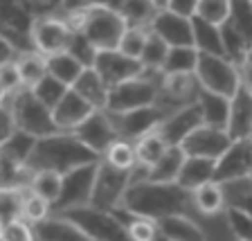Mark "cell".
Listing matches in <instances>:
<instances>
[{
    "label": "cell",
    "mask_w": 252,
    "mask_h": 241,
    "mask_svg": "<svg viewBox=\"0 0 252 241\" xmlns=\"http://www.w3.org/2000/svg\"><path fill=\"white\" fill-rule=\"evenodd\" d=\"M250 147H252V138H250Z\"/></svg>",
    "instance_id": "57"
},
{
    "label": "cell",
    "mask_w": 252,
    "mask_h": 241,
    "mask_svg": "<svg viewBox=\"0 0 252 241\" xmlns=\"http://www.w3.org/2000/svg\"><path fill=\"white\" fill-rule=\"evenodd\" d=\"M232 140L227 131L220 129H212V126H198L196 131H191L183 140L180 149L187 158H210V160H219L223 153L230 149Z\"/></svg>",
    "instance_id": "17"
},
{
    "label": "cell",
    "mask_w": 252,
    "mask_h": 241,
    "mask_svg": "<svg viewBox=\"0 0 252 241\" xmlns=\"http://www.w3.org/2000/svg\"><path fill=\"white\" fill-rule=\"evenodd\" d=\"M0 25L9 32H21L30 36V30L34 25V14L23 2H2L0 5Z\"/></svg>",
    "instance_id": "33"
},
{
    "label": "cell",
    "mask_w": 252,
    "mask_h": 241,
    "mask_svg": "<svg viewBox=\"0 0 252 241\" xmlns=\"http://www.w3.org/2000/svg\"><path fill=\"white\" fill-rule=\"evenodd\" d=\"M248 180H250V185H252V169H250V176H248Z\"/></svg>",
    "instance_id": "56"
},
{
    "label": "cell",
    "mask_w": 252,
    "mask_h": 241,
    "mask_svg": "<svg viewBox=\"0 0 252 241\" xmlns=\"http://www.w3.org/2000/svg\"><path fill=\"white\" fill-rule=\"evenodd\" d=\"M52 214V207L45 199L36 196L30 187H23V221L30 226H38Z\"/></svg>",
    "instance_id": "39"
},
{
    "label": "cell",
    "mask_w": 252,
    "mask_h": 241,
    "mask_svg": "<svg viewBox=\"0 0 252 241\" xmlns=\"http://www.w3.org/2000/svg\"><path fill=\"white\" fill-rule=\"evenodd\" d=\"M101 158L94 156L81 140L72 133H57V136L36 140L32 156L27 160V169L36 172V169H52L57 173H65L70 169L84 167V165L99 163Z\"/></svg>",
    "instance_id": "2"
},
{
    "label": "cell",
    "mask_w": 252,
    "mask_h": 241,
    "mask_svg": "<svg viewBox=\"0 0 252 241\" xmlns=\"http://www.w3.org/2000/svg\"><path fill=\"white\" fill-rule=\"evenodd\" d=\"M65 90H68V88H65V86H63V84H59L57 79H52V77H50V74H47V77L43 79L41 84H38L36 88L32 90V93L36 95L38 100H41L43 104L47 106V108L52 110L54 106L59 104V100H61L63 95H65Z\"/></svg>",
    "instance_id": "44"
},
{
    "label": "cell",
    "mask_w": 252,
    "mask_h": 241,
    "mask_svg": "<svg viewBox=\"0 0 252 241\" xmlns=\"http://www.w3.org/2000/svg\"><path fill=\"white\" fill-rule=\"evenodd\" d=\"M101 160H106L108 165H113V167H117V169L131 172V169L137 165V160H135V149H133V142H126V140H117V142H113V144L108 147V151L104 153V158H101Z\"/></svg>",
    "instance_id": "40"
},
{
    "label": "cell",
    "mask_w": 252,
    "mask_h": 241,
    "mask_svg": "<svg viewBox=\"0 0 252 241\" xmlns=\"http://www.w3.org/2000/svg\"><path fill=\"white\" fill-rule=\"evenodd\" d=\"M191 205V194L178 187L176 183H133L126 187L115 212L128 216L160 221L171 214H185Z\"/></svg>",
    "instance_id": "1"
},
{
    "label": "cell",
    "mask_w": 252,
    "mask_h": 241,
    "mask_svg": "<svg viewBox=\"0 0 252 241\" xmlns=\"http://www.w3.org/2000/svg\"><path fill=\"white\" fill-rule=\"evenodd\" d=\"M250 169H252L250 140H236L216 160V172H214L212 183L225 185V183H234V180H243L250 176Z\"/></svg>",
    "instance_id": "16"
},
{
    "label": "cell",
    "mask_w": 252,
    "mask_h": 241,
    "mask_svg": "<svg viewBox=\"0 0 252 241\" xmlns=\"http://www.w3.org/2000/svg\"><path fill=\"white\" fill-rule=\"evenodd\" d=\"M227 223L239 241H252V216L239 207H227Z\"/></svg>",
    "instance_id": "47"
},
{
    "label": "cell",
    "mask_w": 252,
    "mask_h": 241,
    "mask_svg": "<svg viewBox=\"0 0 252 241\" xmlns=\"http://www.w3.org/2000/svg\"><path fill=\"white\" fill-rule=\"evenodd\" d=\"M160 93L171 100L173 104L183 108V106L196 102V95H198V84H196L194 74H162V81H160Z\"/></svg>",
    "instance_id": "22"
},
{
    "label": "cell",
    "mask_w": 252,
    "mask_h": 241,
    "mask_svg": "<svg viewBox=\"0 0 252 241\" xmlns=\"http://www.w3.org/2000/svg\"><path fill=\"white\" fill-rule=\"evenodd\" d=\"M196 2H198V0H171V2H167V11L191 21L196 16Z\"/></svg>",
    "instance_id": "50"
},
{
    "label": "cell",
    "mask_w": 252,
    "mask_h": 241,
    "mask_svg": "<svg viewBox=\"0 0 252 241\" xmlns=\"http://www.w3.org/2000/svg\"><path fill=\"white\" fill-rule=\"evenodd\" d=\"M191 205L200 214L214 216L219 212L225 210V194H223V187L216 183H205L198 189L191 192Z\"/></svg>",
    "instance_id": "30"
},
{
    "label": "cell",
    "mask_w": 252,
    "mask_h": 241,
    "mask_svg": "<svg viewBox=\"0 0 252 241\" xmlns=\"http://www.w3.org/2000/svg\"><path fill=\"white\" fill-rule=\"evenodd\" d=\"M0 86L9 93H18L23 90V84H21V77H18V70H16V63H5V66H0Z\"/></svg>",
    "instance_id": "49"
},
{
    "label": "cell",
    "mask_w": 252,
    "mask_h": 241,
    "mask_svg": "<svg viewBox=\"0 0 252 241\" xmlns=\"http://www.w3.org/2000/svg\"><path fill=\"white\" fill-rule=\"evenodd\" d=\"M225 187L234 189V199H230V207H239L241 212H246L248 216H252V185L248 178L234 180V183H225Z\"/></svg>",
    "instance_id": "46"
},
{
    "label": "cell",
    "mask_w": 252,
    "mask_h": 241,
    "mask_svg": "<svg viewBox=\"0 0 252 241\" xmlns=\"http://www.w3.org/2000/svg\"><path fill=\"white\" fill-rule=\"evenodd\" d=\"M14 63H16V70H18V77H21V84L25 90H34L47 77L45 57H41L38 52H25Z\"/></svg>",
    "instance_id": "29"
},
{
    "label": "cell",
    "mask_w": 252,
    "mask_h": 241,
    "mask_svg": "<svg viewBox=\"0 0 252 241\" xmlns=\"http://www.w3.org/2000/svg\"><path fill=\"white\" fill-rule=\"evenodd\" d=\"M72 136L84 142L86 147L99 158H104V153L108 151V147L113 142L120 140L115 126H113V120H110V115L104 113V110H94L84 124H79L74 129Z\"/></svg>",
    "instance_id": "15"
},
{
    "label": "cell",
    "mask_w": 252,
    "mask_h": 241,
    "mask_svg": "<svg viewBox=\"0 0 252 241\" xmlns=\"http://www.w3.org/2000/svg\"><path fill=\"white\" fill-rule=\"evenodd\" d=\"M70 38H72L70 25L54 14L45 16V18H36L30 30V41L34 45V52H38L41 57L65 52L70 45Z\"/></svg>",
    "instance_id": "10"
},
{
    "label": "cell",
    "mask_w": 252,
    "mask_h": 241,
    "mask_svg": "<svg viewBox=\"0 0 252 241\" xmlns=\"http://www.w3.org/2000/svg\"><path fill=\"white\" fill-rule=\"evenodd\" d=\"M124 226H126V232H128V239L131 241H158L160 239L156 221H151V219L128 216V223H124Z\"/></svg>",
    "instance_id": "43"
},
{
    "label": "cell",
    "mask_w": 252,
    "mask_h": 241,
    "mask_svg": "<svg viewBox=\"0 0 252 241\" xmlns=\"http://www.w3.org/2000/svg\"><path fill=\"white\" fill-rule=\"evenodd\" d=\"M243 63H250V66H252V45L246 50V57H243Z\"/></svg>",
    "instance_id": "54"
},
{
    "label": "cell",
    "mask_w": 252,
    "mask_h": 241,
    "mask_svg": "<svg viewBox=\"0 0 252 241\" xmlns=\"http://www.w3.org/2000/svg\"><path fill=\"white\" fill-rule=\"evenodd\" d=\"M61 173L52 172V169H36V172L30 173V180H27V187L34 192L36 196L45 199L52 207V203L59 199V192H61Z\"/></svg>",
    "instance_id": "31"
},
{
    "label": "cell",
    "mask_w": 252,
    "mask_h": 241,
    "mask_svg": "<svg viewBox=\"0 0 252 241\" xmlns=\"http://www.w3.org/2000/svg\"><path fill=\"white\" fill-rule=\"evenodd\" d=\"M126 27L128 25L115 7L94 2V5H86L79 32L94 47V52H104V50H117Z\"/></svg>",
    "instance_id": "3"
},
{
    "label": "cell",
    "mask_w": 252,
    "mask_h": 241,
    "mask_svg": "<svg viewBox=\"0 0 252 241\" xmlns=\"http://www.w3.org/2000/svg\"><path fill=\"white\" fill-rule=\"evenodd\" d=\"M16 126H14V117H11V110L0 106V147L14 136Z\"/></svg>",
    "instance_id": "51"
},
{
    "label": "cell",
    "mask_w": 252,
    "mask_h": 241,
    "mask_svg": "<svg viewBox=\"0 0 252 241\" xmlns=\"http://www.w3.org/2000/svg\"><path fill=\"white\" fill-rule=\"evenodd\" d=\"M194 79L200 90L212 95H220L225 100H232L234 93L241 88L239 79V66L232 63L225 57H214V54H200L194 70Z\"/></svg>",
    "instance_id": "6"
},
{
    "label": "cell",
    "mask_w": 252,
    "mask_h": 241,
    "mask_svg": "<svg viewBox=\"0 0 252 241\" xmlns=\"http://www.w3.org/2000/svg\"><path fill=\"white\" fill-rule=\"evenodd\" d=\"M72 90L77 95H81V97H84L93 108L104 110L108 88H106V84L101 81L99 74L94 72V68H84L81 70V74H79L77 81L72 84Z\"/></svg>",
    "instance_id": "24"
},
{
    "label": "cell",
    "mask_w": 252,
    "mask_h": 241,
    "mask_svg": "<svg viewBox=\"0 0 252 241\" xmlns=\"http://www.w3.org/2000/svg\"><path fill=\"white\" fill-rule=\"evenodd\" d=\"M198 126H203V113H200V106L196 104V102H191V104L169 113V115L160 122L156 133L162 138V142L167 147H180L185 138L191 131H196Z\"/></svg>",
    "instance_id": "14"
},
{
    "label": "cell",
    "mask_w": 252,
    "mask_h": 241,
    "mask_svg": "<svg viewBox=\"0 0 252 241\" xmlns=\"http://www.w3.org/2000/svg\"><path fill=\"white\" fill-rule=\"evenodd\" d=\"M232 14V2L227 0H198L196 2V18H200L207 25L214 27H223L230 21Z\"/></svg>",
    "instance_id": "38"
},
{
    "label": "cell",
    "mask_w": 252,
    "mask_h": 241,
    "mask_svg": "<svg viewBox=\"0 0 252 241\" xmlns=\"http://www.w3.org/2000/svg\"><path fill=\"white\" fill-rule=\"evenodd\" d=\"M45 66H47V74L52 79H57L59 84H63L65 88H72V84L77 81L81 70H84V66L68 52L45 57Z\"/></svg>",
    "instance_id": "27"
},
{
    "label": "cell",
    "mask_w": 252,
    "mask_h": 241,
    "mask_svg": "<svg viewBox=\"0 0 252 241\" xmlns=\"http://www.w3.org/2000/svg\"><path fill=\"white\" fill-rule=\"evenodd\" d=\"M0 241H34V230L23 219L0 228Z\"/></svg>",
    "instance_id": "48"
},
{
    "label": "cell",
    "mask_w": 252,
    "mask_h": 241,
    "mask_svg": "<svg viewBox=\"0 0 252 241\" xmlns=\"http://www.w3.org/2000/svg\"><path fill=\"white\" fill-rule=\"evenodd\" d=\"M239 79H241V86L252 93V66L250 63H241L239 66Z\"/></svg>",
    "instance_id": "53"
},
{
    "label": "cell",
    "mask_w": 252,
    "mask_h": 241,
    "mask_svg": "<svg viewBox=\"0 0 252 241\" xmlns=\"http://www.w3.org/2000/svg\"><path fill=\"white\" fill-rule=\"evenodd\" d=\"M158 102H160L158 84H153L151 79L137 77L108 88L104 113H108V115H124V113H131V110H137V108L156 106Z\"/></svg>",
    "instance_id": "7"
},
{
    "label": "cell",
    "mask_w": 252,
    "mask_h": 241,
    "mask_svg": "<svg viewBox=\"0 0 252 241\" xmlns=\"http://www.w3.org/2000/svg\"><path fill=\"white\" fill-rule=\"evenodd\" d=\"M160 9V2H149V0H128L124 5H120V16L126 21L128 27H142L149 30L156 11Z\"/></svg>",
    "instance_id": "32"
},
{
    "label": "cell",
    "mask_w": 252,
    "mask_h": 241,
    "mask_svg": "<svg viewBox=\"0 0 252 241\" xmlns=\"http://www.w3.org/2000/svg\"><path fill=\"white\" fill-rule=\"evenodd\" d=\"M198 63L196 47H169L160 74H194Z\"/></svg>",
    "instance_id": "34"
},
{
    "label": "cell",
    "mask_w": 252,
    "mask_h": 241,
    "mask_svg": "<svg viewBox=\"0 0 252 241\" xmlns=\"http://www.w3.org/2000/svg\"><path fill=\"white\" fill-rule=\"evenodd\" d=\"M57 216L70 221L88 241H131L124 221L115 212H104L84 205V207H74V210H68Z\"/></svg>",
    "instance_id": "5"
},
{
    "label": "cell",
    "mask_w": 252,
    "mask_h": 241,
    "mask_svg": "<svg viewBox=\"0 0 252 241\" xmlns=\"http://www.w3.org/2000/svg\"><path fill=\"white\" fill-rule=\"evenodd\" d=\"M230 25L241 34V38L250 47L252 45V2H232Z\"/></svg>",
    "instance_id": "42"
},
{
    "label": "cell",
    "mask_w": 252,
    "mask_h": 241,
    "mask_svg": "<svg viewBox=\"0 0 252 241\" xmlns=\"http://www.w3.org/2000/svg\"><path fill=\"white\" fill-rule=\"evenodd\" d=\"M225 131L232 142L252 138V93H248L243 86L230 100V117Z\"/></svg>",
    "instance_id": "19"
},
{
    "label": "cell",
    "mask_w": 252,
    "mask_h": 241,
    "mask_svg": "<svg viewBox=\"0 0 252 241\" xmlns=\"http://www.w3.org/2000/svg\"><path fill=\"white\" fill-rule=\"evenodd\" d=\"M196 104L200 106L203 113V126H212V129H227V117H230V100L220 97V95H212L198 90L196 95Z\"/></svg>",
    "instance_id": "23"
},
{
    "label": "cell",
    "mask_w": 252,
    "mask_h": 241,
    "mask_svg": "<svg viewBox=\"0 0 252 241\" xmlns=\"http://www.w3.org/2000/svg\"><path fill=\"white\" fill-rule=\"evenodd\" d=\"M167 117L164 106L156 104V106H147V108H137L124 115H110L113 126L117 131V138L126 142H137L140 138L156 133V129L160 126V122Z\"/></svg>",
    "instance_id": "11"
},
{
    "label": "cell",
    "mask_w": 252,
    "mask_h": 241,
    "mask_svg": "<svg viewBox=\"0 0 252 241\" xmlns=\"http://www.w3.org/2000/svg\"><path fill=\"white\" fill-rule=\"evenodd\" d=\"M5 100H7V90L2 88V86H0V106L5 104Z\"/></svg>",
    "instance_id": "55"
},
{
    "label": "cell",
    "mask_w": 252,
    "mask_h": 241,
    "mask_svg": "<svg viewBox=\"0 0 252 241\" xmlns=\"http://www.w3.org/2000/svg\"><path fill=\"white\" fill-rule=\"evenodd\" d=\"M94 72L101 77V81L106 84V88H113L117 84H124L128 79H137L144 77V70H142L140 61L135 59H128L124 54H120L117 50H104V52L94 54L93 61Z\"/></svg>",
    "instance_id": "12"
},
{
    "label": "cell",
    "mask_w": 252,
    "mask_h": 241,
    "mask_svg": "<svg viewBox=\"0 0 252 241\" xmlns=\"http://www.w3.org/2000/svg\"><path fill=\"white\" fill-rule=\"evenodd\" d=\"M191 27H194V47L200 54L225 57V47H223V38H220L219 27L207 25V23H203L200 18H196V16L191 18Z\"/></svg>",
    "instance_id": "28"
},
{
    "label": "cell",
    "mask_w": 252,
    "mask_h": 241,
    "mask_svg": "<svg viewBox=\"0 0 252 241\" xmlns=\"http://www.w3.org/2000/svg\"><path fill=\"white\" fill-rule=\"evenodd\" d=\"M14 52L16 50H14V45L9 43V38L0 34V66L14 61Z\"/></svg>",
    "instance_id": "52"
},
{
    "label": "cell",
    "mask_w": 252,
    "mask_h": 241,
    "mask_svg": "<svg viewBox=\"0 0 252 241\" xmlns=\"http://www.w3.org/2000/svg\"><path fill=\"white\" fill-rule=\"evenodd\" d=\"M133 149H135V160L137 165H144V167H153V165L164 156L167 151V144L162 142V138L158 133H149V136L140 138L137 142H133Z\"/></svg>",
    "instance_id": "37"
},
{
    "label": "cell",
    "mask_w": 252,
    "mask_h": 241,
    "mask_svg": "<svg viewBox=\"0 0 252 241\" xmlns=\"http://www.w3.org/2000/svg\"><path fill=\"white\" fill-rule=\"evenodd\" d=\"M34 239L38 241H88L77 228L63 216H47L38 226H34Z\"/></svg>",
    "instance_id": "25"
},
{
    "label": "cell",
    "mask_w": 252,
    "mask_h": 241,
    "mask_svg": "<svg viewBox=\"0 0 252 241\" xmlns=\"http://www.w3.org/2000/svg\"><path fill=\"white\" fill-rule=\"evenodd\" d=\"M128 185H131V172L117 169L113 165H108L106 160H99L88 205L104 212H115L120 207V201Z\"/></svg>",
    "instance_id": "8"
},
{
    "label": "cell",
    "mask_w": 252,
    "mask_h": 241,
    "mask_svg": "<svg viewBox=\"0 0 252 241\" xmlns=\"http://www.w3.org/2000/svg\"><path fill=\"white\" fill-rule=\"evenodd\" d=\"M149 32L160 36L169 47H194V27L189 18L167 11V2H160Z\"/></svg>",
    "instance_id": "13"
},
{
    "label": "cell",
    "mask_w": 252,
    "mask_h": 241,
    "mask_svg": "<svg viewBox=\"0 0 252 241\" xmlns=\"http://www.w3.org/2000/svg\"><path fill=\"white\" fill-rule=\"evenodd\" d=\"M158 235L164 241H207L205 232L185 214H171L156 221Z\"/></svg>",
    "instance_id": "21"
},
{
    "label": "cell",
    "mask_w": 252,
    "mask_h": 241,
    "mask_svg": "<svg viewBox=\"0 0 252 241\" xmlns=\"http://www.w3.org/2000/svg\"><path fill=\"white\" fill-rule=\"evenodd\" d=\"M23 219V187L0 185V228Z\"/></svg>",
    "instance_id": "36"
},
{
    "label": "cell",
    "mask_w": 252,
    "mask_h": 241,
    "mask_svg": "<svg viewBox=\"0 0 252 241\" xmlns=\"http://www.w3.org/2000/svg\"><path fill=\"white\" fill-rule=\"evenodd\" d=\"M185 153L180 147H169L164 156L153 167H149V180L151 183H176L180 169L185 163Z\"/></svg>",
    "instance_id": "26"
},
{
    "label": "cell",
    "mask_w": 252,
    "mask_h": 241,
    "mask_svg": "<svg viewBox=\"0 0 252 241\" xmlns=\"http://www.w3.org/2000/svg\"><path fill=\"white\" fill-rule=\"evenodd\" d=\"M167 52H169L167 43H164L160 36H156V34L149 32L147 43H144V50H142V54H140L142 70H144V72H162Z\"/></svg>",
    "instance_id": "35"
},
{
    "label": "cell",
    "mask_w": 252,
    "mask_h": 241,
    "mask_svg": "<svg viewBox=\"0 0 252 241\" xmlns=\"http://www.w3.org/2000/svg\"><path fill=\"white\" fill-rule=\"evenodd\" d=\"M147 36H149V30H142V27H126V32L120 38V45H117V52L128 57V59L140 61V54H142V50H144Z\"/></svg>",
    "instance_id": "41"
},
{
    "label": "cell",
    "mask_w": 252,
    "mask_h": 241,
    "mask_svg": "<svg viewBox=\"0 0 252 241\" xmlns=\"http://www.w3.org/2000/svg\"><path fill=\"white\" fill-rule=\"evenodd\" d=\"M97 165L99 163L84 165V167L70 169V172L63 173L59 199L52 203V214H63V212L84 207V205L90 203L94 176H97Z\"/></svg>",
    "instance_id": "9"
},
{
    "label": "cell",
    "mask_w": 252,
    "mask_h": 241,
    "mask_svg": "<svg viewBox=\"0 0 252 241\" xmlns=\"http://www.w3.org/2000/svg\"><path fill=\"white\" fill-rule=\"evenodd\" d=\"M94 110L97 108H93L81 95H77L72 88H68L65 95L59 100V104L52 108V120L57 124L59 133H72L79 124H84L93 115Z\"/></svg>",
    "instance_id": "18"
},
{
    "label": "cell",
    "mask_w": 252,
    "mask_h": 241,
    "mask_svg": "<svg viewBox=\"0 0 252 241\" xmlns=\"http://www.w3.org/2000/svg\"><path fill=\"white\" fill-rule=\"evenodd\" d=\"M65 52L72 54V57L77 59L84 68H93L94 54H97V52H94V47L86 41L81 32H72V38H70V45H68V50H65Z\"/></svg>",
    "instance_id": "45"
},
{
    "label": "cell",
    "mask_w": 252,
    "mask_h": 241,
    "mask_svg": "<svg viewBox=\"0 0 252 241\" xmlns=\"http://www.w3.org/2000/svg\"><path fill=\"white\" fill-rule=\"evenodd\" d=\"M214 172H216V160H210V158H185L183 169H180L178 178H176V185L191 194L200 185L212 183Z\"/></svg>",
    "instance_id": "20"
},
{
    "label": "cell",
    "mask_w": 252,
    "mask_h": 241,
    "mask_svg": "<svg viewBox=\"0 0 252 241\" xmlns=\"http://www.w3.org/2000/svg\"><path fill=\"white\" fill-rule=\"evenodd\" d=\"M11 117H14L16 131L25 133L34 140L57 136L59 129L52 120V110L47 108L32 90H18L11 100Z\"/></svg>",
    "instance_id": "4"
}]
</instances>
